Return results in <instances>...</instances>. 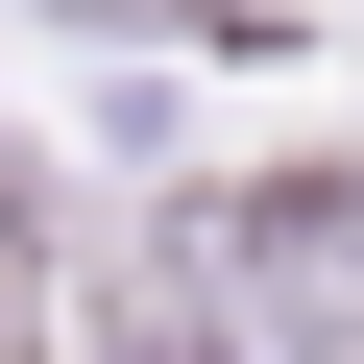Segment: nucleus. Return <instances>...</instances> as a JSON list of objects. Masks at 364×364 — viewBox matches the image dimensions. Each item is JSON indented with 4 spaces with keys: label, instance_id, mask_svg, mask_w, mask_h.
<instances>
[{
    "label": "nucleus",
    "instance_id": "1",
    "mask_svg": "<svg viewBox=\"0 0 364 364\" xmlns=\"http://www.w3.org/2000/svg\"><path fill=\"white\" fill-rule=\"evenodd\" d=\"M0 364H49V219L0 195Z\"/></svg>",
    "mask_w": 364,
    "mask_h": 364
}]
</instances>
